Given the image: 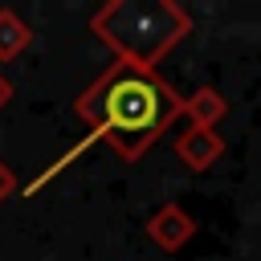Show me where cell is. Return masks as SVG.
Segmentation results:
<instances>
[{"label":"cell","instance_id":"cell-1","mask_svg":"<svg viewBox=\"0 0 261 261\" xmlns=\"http://www.w3.org/2000/svg\"><path fill=\"white\" fill-rule=\"evenodd\" d=\"M77 110L106 135V139H118L126 151L139 143V139H151L167 114V94L159 90V82L143 69H130V65H114L82 102Z\"/></svg>","mask_w":261,"mask_h":261}]
</instances>
